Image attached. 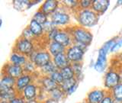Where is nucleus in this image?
<instances>
[{
	"label": "nucleus",
	"instance_id": "obj_1",
	"mask_svg": "<svg viewBox=\"0 0 122 103\" xmlns=\"http://www.w3.org/2000/svg\"><path fill=\"white\" fill-rule=\"evenodd\" d=\"M98 15L92 9H82L78 15V21L84 27H92L98 22Z\"/></svg>",
	"mask_w": 122,
	"mask_h": 103
},
{
	"label": "nucleus",
	"instance_id": "obj_2",
	"mask_svg": "<svg viewBox=\"0 0 122 103\" xmlns=\"http://www.w3.org/2000/svg\"><path fill=\"white\" fill-rule=\"evenodd\" d=\"M72 37L77 43L78 46H88L92 41V34L83 28H77L72 31Z\"/></svg>",
	"mask_w": 122,
	"mask_h": 103
},
{
	"label": "nucleus",
	"instance_id": "obj_3",
	"mask_svg": "<svg viewBox=\"0 0 122 103\" xmlns=\"http://www.w3.org/2000/svg\"><path fill=\"white\" fill-rule=\"evenodd\" d=\"M15 52L21 53L23 55H31L34 50V44L31 41L22 37L17 41L15 46Z\"/></svg>",
	"mask_w": 122,
	"mask_h": 103
},
{
	"label": "nucleus",
	"instance_id": "obj_4",
	"mask_svg": "<svg viewBox=\"0 0 122 103\" xmlns=\"http://www.w3.org/2000/svg\"><path fill=\"white\" fill-rule=\"evenodd\" d=\"M31 60L35 66L41 68L50 62H51V53L47 51L37 52L34 53V56H32Z\"/></svg>",
	"mask_w": 122,
	"mask_h": 103
},
{
	"label": "nucleus",
	"instance_id": "obj_5",
	"mask_svg": "<svg viewBox=\"0 0 122 103\" xmlns=\"http://www.w3.org/2000/svg\"><path fill=\"white\" fill-rule=\"evenodd\" d=\"M84 53H85V51H84L83 49H82L77 45H74L67 50L66 54L67 56L68 60H70V62L79 63V61L82 60Z\"/></svg>",
	"mask_w": 122,
	"mask_h": 103
},
{
	"label": "nucleus",
	"instance_id": "obj_6",
	"mask_svg": "<svg viewBox=\"0 0 122 103\" xmlns=\"http://www.w3.org/2000/svg\"><path fill=\"white\" fill-rule=\"evenodd\" d=\"M121 79L119 73L114 71H110L106 74L105 79V85L106 88L113 89L114 87L119 85Z\"/></svg>",
	"mask_w": 122,
	"mask_h": 103
},
{
	"label": "nucleus",
	"instance_id": "obj_7",
	"mask_svg": "<svg viewBox=\"0 0 122 103\" xmlns=\"http://www.w3.org/2000/svg\"><path fill=\"white\" fill-rule=\"evenodd\" d=\"M70 21V17L69 14L64 11H56L51 15V21L54 23L55 25H64L68 24Z\"/></svg>",
	"mask_w": 122,
	"mask_h": 103
},
{
	"label": "nucleus",
	"instance_id": "obj_8",
	"mask_svg": "<svg viewBox=\"0 0 122 103\" xmlns=\"http://www.w3.org/2000/svg\"><path fill=\"white\" fill-rule=\"evenodd\" d=\"M24 68L20 66H17V65H14L11 63L9 65L6 66L5 70V75L11 76L15 79L20 78L21 76L24 75Z\"/></svg>",
	"mask_w": 122,
	"mask_h": 103
},
{
	"label": "nucleus",
	"instance_id": "obj_9",
	"mask_svg": "<svg viewBox=\"0 0 122 103\" xmlns=\"http://www.w3.org/2000/svg\"><path fill=\"white\" fill-rule=\"evenodd\" d=\"M59 2L55 0H47L46 1L41 8V11L46 15H52L56 11L58 8Z\"/></svg>",
	"mask_w": 122,
	"mask_h": 103
},
{
	"label": "nucleus",
	"instance_id": "obj_10",
	"mask_svg": "<svg viewBox=\"0 0 122 103\" xmlns=\"http://www.w3.org/2000/svg\"><path fill=\"white\" fill-rule=\"evenodd\" d=\"M105 97L104 91L100 89H95L88 95L87 102L88 103H102Z\"/></svg>",
	"mask_w": 122,
	"mask_h": 103
},
{
	"label": "nucleus",
	"instance_id": "obj_11",
	"mask_svg": "<svg viewBox=\"0 0 122 103\" xmlns=\"http://www.w3.org/2000/svg\"><path fill=\"white\" fill-rule=\"evenodd\" d=\"M110 2L108 0H94L92 1V10L97 14H102L108 9Z\"/></svg>",
	"mask_w": 122,
	"mask_h": 103
},
{
	"label": "nucleus",
	"instance_id": "obj_12",
	"mask_svg": "<svg viewBox=\"0 0 122 103\" xmlns=\"http://www.w3.org/2000/svg\"><path fill=\"white\" fill-rule=\"evenodd\" d=\"M53 41L66 47L71 44V37L67 32L63 31H59Z\"/></svg>",
	"mask_w": 122,
	"mask_h": 103
},
{
	"label": "nucleus",
	"instance_id": "obj_13",
	"mask_svg": "<svg viewBox=\"0 0 122 103\" xmlns=\"http://www.w3.org/2000/svg\"><path fill=\"white\" fill-rule=\"evenodd\" d=\"M53 63L57 69L62 70V69L70 66V60H68L67 56L65 53H60V54L53 57Z\"/></svg>",
	"mask_w": 122,
	"mask_h": 103
},
{
	"label": "nucleus",
	"instance_id": "obj_14",
	"mask_svg": "<svg viewBox=\"0 0 122 103\" xmlns=\"http://www.w3.org/2000/svg\"><path fill=\"white\" fill-rule=\"evenodd\" d=\"M30 82H31V76L29 74H24L20 78L16 79L15 89L18 91L24 90L27 86L30 85Z\"/></svg>",
	"mask_w": 122,
	"mask_h": 103
},
{
	"label": "nucleus",
	"instance_id": "obj_15",
	"mask_svg": "<svg viewBox=\"0 0 122 103\" xmlns=\"http://www.w3.org/2000/svg\"><path fill=\"white\" fill-rule=\"evenodd\" d=\"M16 84V79L9 76H3L0 82V89L5 90L9 89H13Z\"/></svg>",
	"mask_w": 122,
	"mask_h": 103
},
{
	"label": "nucleus",
	"instance_id": "obj_16",
	"mask_svg": "<svg viewBox=\"0 0 122 103\" xmlns=\"http://www.w3.org/2000/svg\"><path fill=\"white\" fill-rule=\"evenodd\" d=\"M10 62L17 66H25L27 63V59L25 55L19 53L18 52H14L10 57Z\"/></svg>",
	"mask_w": 122,
	"mask_h": 103
},
{
	"label": "nucleus",
	"instance_id": "obj_17",
	"mask_svg": "<svg viewBox=\"0 0 122 103\" xmlns=\"http://www.w3.org/2000/svg\"><path fill=\"white\" fill-rule=\"evenodd\" d=\"M106 51L104 49L102 48L100 51H99L98 53V57L97 60V62L95 65V69L97 71L101 72L102 70L104 69L105 66V63H106Z\"/></svg>",
	"mask_w": 122,
	"mask_h": 103
},
{
	"label": "nucleus",
	"instance_id": "obj_18",
	"mask_svg": "<svg viewBox=\"0 0 122 103\" xmlns=\"http://www.w3.org/2000/svg\"><path fill=\"white\" fill-rule=\"evenodd\" d=\"M65 50H66V47L54 41H51L49 45V52L51 55H53V57L58 55L60 53H64Z\"/></svg>",
	"mask_w": 122,
	"mask_h": 103
},
{
	"label": "nucleus",
	"instance_id": "obj_19",
	"mask_svg": "<svg viewBox=\"0 0 122 103\" xmlns=\"http://www.w3.org/2000/svg\"><path fill=\"white\" fill-rule=\"evenodd\" d=\"M23 95L24 98L28 101L34 100V98L37 96V88L33 84H30L28 86H27L23 90Z\"/></svg>",
	"mask_w": 122,
	"mask_h": 103
},
{
	"label": "nucleus",
	"instance_id": "obj_20",
	"mask_svg": "<svg viewBox=\"0 0 122 103\" xmlns=\"http://www.w3.org/2000/svg\"><path fill=\"white\" fill-rule=\"evenodd\" d=\"M28 28L30 30V31L32 32L34 37H39V36L42 35L44 33L43 25H41L36 21H34V19H32V20L30 21L29 26H28Z\"/></svg>",
	"mask_w": 122,
	"mask_h": 103
},
{
	"label": "nucleus",
	"instance_id": "obj_21",
	"mask_svg": "<svg viewBox=\"0 0 122 103\" xmlns=\"http://www.w3.org/2000/svg\"><path fill=\"white\" fill-rule=\"evenodd\" d=\"M41 83H42V86L44 87V89L45 90H47V92H50V93L59 87V86L57 85L53 79H51V77L42 78Z\"/></svg>",
	"mask_w": 122,
	"mask_h": 103
},
{
	"label": "nucleus",
	"instance_id": "obj_22",
	"mask_svg": "<svg viewBox=\"0 0 122 103\" xmlns=\"http://www.w3.org/2000/svg\"><path fill=\"white\" fill-rule=\"evenodd\" d=\"M1 98L2 100L4 101H9L10 102L12 100L13 98H16L15 95H16V92H15V88L13 89H5V90H1Z\"/></svg>",
	"mask_w": 122,
	"mask_h": 103
},
{
	"label": "nucleus",
	"instance_id": "obj_23",
	"mask_svg": "<svg viewBox=\"0 0 122 103\" xmlns=\"http://www.w3.org/2000/svg\"><path fill=\"white\" fill-rule=\"evenodd\" d=\"M76 84H78L77 80L76 79V78H73V79H71L64 80V81L63 82V83L60 86V87L62 89V90L64 92V93H67L72 87L76 85Z\"/></svg>",
	"mask_w": 122,
	"mask_h": 103
},
{
	"label": "nucleus",
	"instance_id": "obj_24",
	"mask_svg": "<svg viewBox=\"0 0 122 103\" xmlns=\"http://www.w3.org/2000/svg\"><path fill=\"white\" fill-rule=\"evenodd\" d=\"M31 5L29 1L27 0H15L13 1V6L16 10L18 11H24L28 9Z\"/></svg>",
	"mask_w": 122,
	"mask_h": 103
},
{
	"label": "nucleus",
	"instance_id": "obj_25",
	"mask_svg": "<svg viewBox=\"0 0 122 103\" xmlns=\"http://www.w3.org/2000/svg\"><path fill=\"white\" fill-rule=\"evenodd\" d=\"M61 72V75H62L63 78L64 80H66V79H73L75 78V72L72 70V67L70 66H68L66 67H65L62 70H60Z\"/></svg>",
	"mask_w": 122,
	"mask_h": 103
},
{
	"label": "nucleus",
	"instance_id": "obj_26",
	"mask_svg": "<svg viewBox=\"0 0 122 103\" xmlns=\"http://www.w3.org/2000/svg\"><path fill=\"white\" fill-rule=\"evenodd\" d=\"M33 19L34 21H36L37 22H38L39 24H41V25H44L46 22H47V15L44 14L43 11H41V10L37 11V12L34 14Z\"/></svg>",
	"mask_w": 122,
	"mask_h": 103
},
{
	"label": "nucleus",
	"instance_id": "obj_27",
	"mask_svg": "<svg viewBox=\"0 0 122 103\" xmlns=\"http://www.w3.org/2000/svg\"><path fill=\"white\" fill-rule=\"evenodd\" d=\"M112 95L114 100L122 102V83H120L112 89Z\"/></svg>",
	"mask_w": 122,
	"mask_h": 103
},
{
	"label": "nucleus",
	"instance_id": "obj_28",
	"mask_svg": "<svg viewBox=\"0 0 122 103\" xmlns=\"http://www.w3.org/2000/svg\"><path fill=\"white\" fill-rule=\"evenodd\" d=\"M64 92L62 90V89L59 86L58 88H56L54 90H53L51 92V98L53 99V100L59 101L60 99H62V98L64 95Z\"/></svg>",
	"mask_w": 122,
	"mask_h": 103
},
{
	"label": "nucleus",
	"instance_id": "obj_29",
	"mask_svg": "<svg viewBox=\"0 0 122 103\" xmlns=\"http://www.w3.org/2000/svg\"><path fill=\"white\" fill-rule=\"evenodd\" d=\"M50 77H51V79H53L57 85L59 86L63 83V82L64 81V79L63 78L62 75H61V72L60 71H57L56 70L55 72H52V73L50 75Z\"/></svg>",
	"mask_w": 122,
	"mask_h": 103
},
{
	"label": "nucleus",
	"instance_id": "obj_30",
	"mask_svg": "<svg viewBox=\"0 0 122 103\" xmlns=\"http://www.w3.org/2000/svg\"><path fill=\"white\" fill-rule=\"evenodd\" d=\"M56 69H57V68L56 67L55 64L53 62H50L47 65H45V66H44L43 67H41V71L46 74L51 75L52 72H55L56 70Z\"/></svg>",
	"mask_w": 122,
	"mask_h": 103
},
{
	"label": "nucleus",
	"instance_id": "obj_31",
	"mask_svg": "<svg viewBox=\"0 0 122 103\" xmlns=\"http://www.w3.org/2000/svg\"><path fill=\"white\" fill-rule=\"evenodd\" d=\"M43 28H44V32L49 34L50 32H51L53 30H54L56 28V25H54V23L53 21H47L44 25H43Z\"/></svg>",
	"mask_w": 122,
	"mask_h": 103
},
{
	"label": "nucleus",
	"instance_id": "obj_32",
	"mask_svg": "<svg viewBox=\"0 0 122 103\" xmlns=\"http://www.w3.org/2000/svg\"><path fill=\"white\" fill-rule=\"evenodd\" d=\"M22 37L26 38V39H28V40L30 41L34 37V34H32V32L30 31V30L28 28H27L25 30H24V31H23Z\"/></svg>",
	"mask_w": 122,
	"mask_h": 103
},
{
	"label": "nucleus",
	"instance_id": "obj_33",
	"mask_svg": "<svg viewBox=\"0 0 122 103\" xmlns=\"http://www.w3.org/2000/svg\"><path fill=\"white\" fill-rule=\"evenodd\" d=\"M24 70L28 72H31L34 70V63L30 61V62H27L24 67Z\"/></svg>",
	"mask_w": 122,
	"mask_h": 103
},
{
	"label": "nucleus",
	"instance_id": "obj_34",
	"mask_svg": "<svg viewBox=\"0 0 122 103\" xmlns=\"http://www.w3.org/2000/svg\"><path fill=\"white\" fill-rule=\"evenodd\" d=\"M92 1H89V0H83V1L79 2V5L83 9H88V8L92 6Z\"/></svg>",
	"mask_w": 122,
	"mask_h": 103
},
{
	"label": "nucleus",
	"instance_id": "obj_35",
	"mask_svg": "<svg viewBox=\"0 0 122 103\" xmlns=\"http://www.w3.org/2000/svg\"><path fill=\"white\" fill-rule=\"evenodd\" d=\"M72 70H73L75 72V75H79L82 72V66L79 63H75L73 67H72Z\"/></svg>",
	"mask_w": 122,
	"mask_h": 103
},
{
	"label": "nucleus",
	"instance_id": "obj_36",
	"mask_svg": "<svg viewBox=\"0 0 122 103\" xmlns=\"http://www.w3.org/2000/svg\"><path fill=\"white\" fill-rule=\"evenodd\" d=\"M121 47H122V38L121 40H119L118 41L115 42V44H114V47L112 50V51H114L115 50H117L118 48H120Z\"/></svg>",
	"mask_w": 122,
	"mask_h": 103
},
{
	"label": "nucleus",
	"instance_id": "obj_37",
	"mask_svg": "<svg viewBox=\"0 0 122 103\" xmlns=\"http://www.w3.org/2000/svg\"><path fill=\"white\" fill-rule=\"evenodd\" d=\"M9 103H26V102H25L24 98H15L12 100H11L9 102Z\"/></svg>",
	"mask_w": 122,
	"mask_h": 103
},
{
	"label": "nucleus",
	"instance_id": "obj_38",
	"mask_svg": "<svg viewBox=\"0 0 122 103\" xmlns=\"http://www.w3.org/2000/svg\"><path fill=\"white\" fill-rule=\"evenodd\" d=\"M102 103H114L113 98L111 96H105L104 98V99L102 100Z\"/></svg>",
	"mask_w": 122,
	"mask_h": 103
},
{
	"label": "nucleus",
	"instance_id": "obj_39",
	"mask_svg": "<svg viewBox=\"0 0 122 103\" xmlns=\"http://www.w3.org/2000/svg\"><path fill=\"white\" fill-rule=\"evenodd\" d=\"M64 2L66 4L67 6H70L71 5V8H73L76 5L78 4L76 1H64Z\"/></svg>",
	"mask_w": 122,
	"mask_h": 103
},
{
	"label": "nucleus",
	"instance_id": "obj_40",
	"mask_svg": "<svg viewBox=\"0 0 122 103\" xmlns=\"http://www.w3.org/2000/svg\"><path fill=\"white\" fill-rule=\"evenodd\" d=\"M77 87H78V84H76V85L72 87V89H71L70 91H69L66 94H68V95H71V94H72V93H74V92L76 90V89H77Z\"/></svg>",
	"mask_w": 122,
	"mask_h": 103
},
{
	"label": "nucleus",
	"instance_id": "obj_41",
	"mask_svg": "<svg viewBox=\"0 0 122 103\" xmlns=\"http://www.w3.org/2000/svg\"><path fill=\"white\" fill-rule=\"evenodd\" d=\"M45 103H59V102L56 101V100H53V99H52V98H49L45 102Z\"/></svg>",
	"mask_w": 122,
	"mask_h": 103
},
{
	"label": "nucleus",
	"instance_id": "obj_42",
	"mask_svg": "<svg viewBox=\"0 0 122 103\" xmlns=\"http://www.w3.org/2000/svg\"><path fill=\"white\" fill-rule=\"evenodd\" d=\"M26 103H37L35 100H30V101H27Z\"/></svg>",
	"mask_w": 122,
	"mask_h": 103
},
{
	"label": "nucleus",
	"instance_id": "obj_43",
	"mask_svg": "<svg viewBox=\"0 0 122 103\" xmlns=\"http://www.w3.org/2000/svg\"><path fill=\"white\" fill-rule=\"evenodd\" d=\"M119 76H120V79H121V82L122 83V71H121V72L119 74Z\"/></svg>",
	"mask_w": 122,
	"mask_h": 103
},
{
	"label": "nucleus",
	"instance_id": "obj_44",
	"mask_svg": "<svg viewBox=\"0 0 122 103\" xmlns=\"http://www.w3.org/2000/svg\"><path fill=\"white\" fill-rule=\"evenodd\" d=\"M1 103H9V102H7V101H4V100H2V101H1Z\"/></svg>",
	"mask_w": 122,
	"mask_h": 103
}]
</instances>
